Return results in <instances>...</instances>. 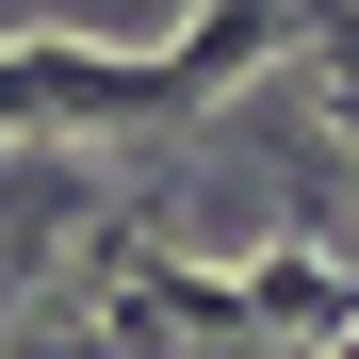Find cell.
Returning <instances> with one entry per match:
<instances>
[{
  "instance_id": "obj_1",
  "label": "cell",
  "mask_w": 359,
  "mask_h": 359,
  "mask_svg": "<svg viewBox=\"0 0 359 359\" xmlns=\"http://www.w3.org/2000/svg\"><path fill=\"white\" fill-rule=\"evenodd\" d=\"M278 49H311V0H196L147 66H131V131H180V114H212L245 66H278Z\"/></svg>"
},
{
  "instance_id": "obj_2",
  "label": "cell",
  "mask_w": 359,
  "mask_h": 359,
  "mask_svg": "<svg viewBox=\"0 0 359 359\" xmlns=\"http://www.w3.org/2000/svg\"><path fill=\"white\" fill-rule=\"evenodd\" d=\"M131 66L98 33H0V131H131Z\"/></svg>"
}]
</instances>
